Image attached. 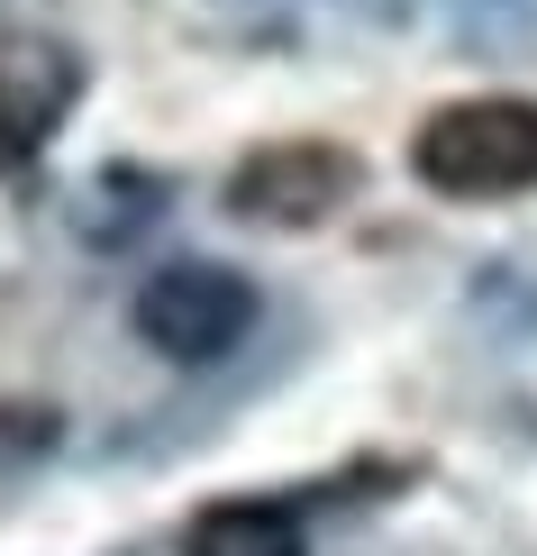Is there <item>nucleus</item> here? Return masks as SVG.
<instances>
[{"label": "nucleus", "instance_id": "20e7f679", "mask_svg": "<svg viewBox=\"0 0 537 556\" xmlns=\"http://www.w3.org/2000/svg\"><path fill=\"white\" fill-rule=\"evenodd\" d=\"M64 101H74V64H64V55L28 46V55H10V64H0V174H10V165H28L46 137H55Z\"/></svg>", "mask_w": 537, "mask_h": 556}, {"label": "nucleus", "instance_id": "f03ea898", "mask_svg": "<svg viewBox=\"0 0 537 556\" xmlns=\"http://www.w3.org/2000/svg\"><path fill=\"white\" fill-rule=\"evenodd\" d=\"M137 338L174 365H219L228 346L255 329V283L238 265H209V256H182V265H155L137 283Z\"/></svg>", "mask_w": 537, "mask_h": 556}, {"label": "nucleus", "instance_id": "7ed1b4c3", "mask_svg": "<svg viewBox=\"0 0 537 556\" xmlns=\"http://www.w3.org/2000/svg\"><path fill=\"white\" fill-rule=\"evenodd\" d=\"M356 201V155L329 137H283V147H255L228 174V211L246 228H319Z\"/></svg>", "mask_w": 537, "mask_h": 556}, {"label": "nucleus", "instance_id": "f257e3e1", "mask_svg": "<svg viewBox=\"0 0 537 556\" xmlns=\"http://www.w3.org/2000/svg\"><path fill=\"white\" fill-rule=\"evenodd\" d=\"M410 174L447 201H510L537 182V101L483 91V101L429 110L410 137Z\"/></svg>", "mask_w": 537, "mask_h": 556}, {"label": "nucleus", "instance_id": "39448f33", "mask_svg": "<svg viewBox=\"0 0 537 556\" xmlns=\"http://www.w3.org/2000/svg\"><path fill=\"white\" fill-rule=\"evenodd\" d=\"M182 556H301V511L292 502H209Z\"/></svg>", "mask_w": 537, "mask_h": 556}]
</instances>
